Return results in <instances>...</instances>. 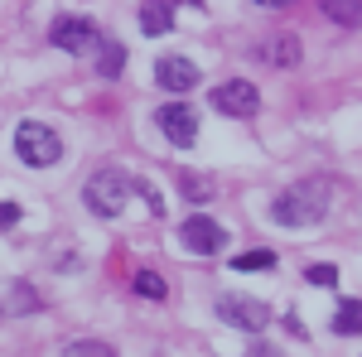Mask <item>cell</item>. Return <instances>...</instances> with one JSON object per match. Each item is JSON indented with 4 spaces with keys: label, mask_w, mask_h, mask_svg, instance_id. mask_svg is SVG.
<instances>
[{
    "label": "cell",
    "mask_w": 362,
    "mask_h": 357,
    "mask_svg": "<svg viewBox=\"0 0 362 357\" xmlns=\"http://www.w3.org/2000/svg\"><path fill=\"white\" fill-rule=\"evenodd\" d=\"M276 222L280 227H314L329 213V179H300L295 189H285L276 198Z\"/></svg>",
    "instance_id": "cell-1"
},
{
    "label": "cell",
    "mask_w": 362,
    "mask_h": 357,
    "mask_svg": "<svg viewBox=\"0 0 362 357\" xmlns=\"http://www.w3.org/2000/svg\"><path fill=\"white\" fill-rule=\"evenodd\" d=\"M126 198H131V179H126L121 169H97V174L83 184V203L97 213V218H121Z\"/></svg>",
    "instance_id": "cell-2"
},
{
    "label": "cell",
    "mask_w": 362,
    "mask_h": 357,
    "mask_svg": "<svg viewBox=\"0 0 362 357\" xmlns=\"http://www.w3.org/2000/svg\"><path fill=\"white\" fill-rule=\"evenodd\" d=\"M15 150H20V160L34 169H49L63 160V140H58L54 126H44V121H20V131H15Z\"/></svg>",
    "instance_id": "cell-3"
},
{
    "label": "cell",
    "mask_w": 362,
    "mask_h": 357,
    "mask_svg": "<svg viewBox=\"0 0 362 357\" xmlns=\"http://www.w3.org/2000/svg\"><path fill=\"white\" fill-rule=\"evenodd\" d=\"M218 319L232 324V329H242V333H261L271 324V309L261 300H251V295H223L218 300Z\"/></svg>",
    "instance_id": "cell-4"
},
{
    "label": "cell",
    "mask_w": 362,
    "mask_h": 357,
    "mask_svg": "<svg viewBox=\"0 0 362 357\" xmlns=\"http://www.w3.org/2000/svg\"><path fill=\"white\" fill-rule=\"evenodd\" d=\"M213 107L223 111V116H237V121H247V116H256V107H261V92L251 83H223V87H213Z\"/></svg>",
    "instance_id": "cell-5"
},
{
    "label": "cell",
    "mask_w": 362,
    "mask_h": 357,
    "mask_svg": "<svg viewBox=\"0 0 362 357\" xmlns=\"http://www.w3.org/2000/svg\"><path fill=\"white\" fill-rule=\"evenodd\" d=\"M49 39H54V49H68V54H87V49L97 44V25H92V20H83V15H63V20H54Z\"/></svg>",
    "instance_id": "cell-6"
},
{
    "label": "cell",
    "mask_w": 362,
    "mask_h": 357,
    "mask_svg": "<svg viewBox=\"0 0 362 357\" xmlns=\"http://www.w3.org/2000/svg\"><path fill=\"white\" fill-rule=\"evenodd\" d=\"M160 131H165V140H174V145H194L198 140V111L189 107V102H169V107H160Z\"/></svg>",
    "instance_id": "cell-7"
},
{
    "label": "cell",
    "mask_w": 362,
    "mask_h": 357,
    "mask_svg": "<svg viewBox=\"0 0 362 357\" xmlns=\"http://www.w3.org/2000/svg\"><path fill=\"white\" fill-rule=\"evenodd\" d=\"M184 247L194 251V256H218V251L227 247L223 222H213V218H189V222H184Z\"/></svg>",
    "instance_id": "cell-8"
},
{
    "label": "cell",
    "mask_w": 362,
    "mask_h": 357,
    "mask_svg": "<svg viewBox=\"0 0 362 357\" xmlns=\"http://www.w3.org/2000/svg\"><path fill=\"white\" fill-rule=\"evenodd\" d=\"M155 78H160L165 92H189V87H198V63L184 54H165L160 68H155Z\"/></svg>",
    "instance_id": "cell-9"
},
{
    "label": "cell",
    "mask_w": 362,
    "mask_h": 357,
    "mask_svg": "<svg viewBox=\"0 0 362 357\" xmlns=\"http://www.w3.org/2000/svg\"><path fill=\"white\" fill-rule=\"evenodd\" d=\"M334 333L338 338H353V333H362V300H343L334 309Z\"/></svg>",
    "instance_id": "cell-10"
},
{
    "label": "cell",
    "mask_w": 362,
    "mask_h": 357,
    "mask_svg": "<svg viewBox=\"0 0 362 357\" xmlns=\"http://www.w3.org/2000/svg\"><path fill=\"white\" fill-rule=\"evenodd\" d=\"M140 29L145 34H169L174 29V5H140Z\"/></svg>",
    "instance_id": "cell-11"
},
{
    "label": "cell",
    "mask_w": 362,
    "mask_h": 357,
    "mask_svg": "<svg viewBox=\"0 0 362 357\" xmlns=\"http://www.w3.org/2000/svg\"><path fill=\"white\" fill-rule=\"evenodd\" d=\"M232 271H276V251L251 247V251H242V256H232Z\"/></svg>",
    "instance_id": "cell-12"
},
{
    "label": "cell",
    "mask_w": 362,
    "mask_h": 357,
    "mask_svg": "<svg viewBox=\"0 0 362 357\" xmlns=\"http://www.w3.org/2000/svg\"><path fill=\"white\" fill-rule=\"evenodd\" d=\"M5 314H20V309H39V295H34V285H25V280H10L5 285Z\"/></svg>",
    "instance_id": "cell-13"
},
{
    "label": "cell",
    "mask_w": 362,
    "mask_h": 357,
    "mask_svg": "<svg viewBox=\"0 0 362 357\" xmlns=\"http://www.w3.org/2000/svg\"><path fill=\"white\" fill-rule=\"evenodd\" d=\"M261 54L271 58V63H280V68H290V63H300V44H295V39L285 34V39H271V44L261 49Z\"/></svg>",
    "instance_id": "cell-14"
},
{
    "label": "cell",
    "mask_w": 362,
    "mask_h": 357,
    "mask_svg": "<svg viewBox=\"0 0 362 357\" xmlns=\"http://www.w3.org/2000/svg\"><path fill=\"white\" fill-rule=\"evenodd\" d=\"M324 15L329 20H343V25H362V5H353V0H329Z\"/></svg>",
    "instance_id": "cell-15"
},
{
    "label": "cell",
    "mask_w": 362,
    "mask_h": 357,
    "mask_svg": "<svg viewBox=\"0 0 362 357\" xmlns=\"http://www.w3.org/2000/svg\"><path fill=\"white\" fill-rule=\"evenodd\" d=\"M102 63H97V68H102V78H116V73H121V63H126V49H121V44H102Z\"/></svg>",
    "instance_id": "cell-16"
},
{
    "label": "cell",
    "mask_w": 362,
    "mask_h": 357,
    "mask_svg": "<svg viewBox=\"0 0 362 357\" xmlns=\"http://www.w3.org/2000/svg\"><path fill=\"white\" fill-rule=\"evenodd\" d=\"M136 295H145V300H165V275L140 271L136 275Z\"/></svg>",
    "instance_id": "cell-17"
},
{
    "label": "cell",
    "mask_w": 362,
    "mask_h": 357,
    "mask_svg": "<svg viewBox=\"0 0 362 357\" xmlns=\"http://www.w3.org/2000/svg\"><path fill=\"white\" fill-rule=\"evenodd\" d=\"M63 357H116V348H107V343H92V338H87V343H73Z\"/></svg>",
    "instance_id": "cell-18"
},
{
    "label": "cell",
    "mask_w": 362,
    "mask_h": 357,
    "mask_svg": "<svg viewBox=\"0 0 362 357\" xmlns=\"http://www.w3.org/2000/svg\"><path fill=\"white\" fill-rule=\"evenodd\" d=\"M309 285H338L334 266H309Z\"/></svg>",
    "instance_id": "cell-19"
},
{
    "label": "cell",
    "mask_w": 362,
    "mask_h": 357,
    "mask_svg": "<svg viewBox=\"0 0 362 357\" xmlns=\"http://www.w3.org/2000/svg\"><path fill=\"white\" fill-rule=\"evenodd\" d=\"M184 193H194V198H208L213 184H203V174H184Z\"/></svg>",
    "instance_id": "cell-20"
},
{
    "label": "cell",
    "mask_w": 362,
    "mask_h": 357,
    "mask_svg": "<svg viewBox=\"0 0 362 357\" xmlns=\"http://www.w3.org/2000/svg\"><path fill=\"white\" fill-rule=\"evenodd\" d=\"M0 222L15 227V222H20V203H5V208H0Z\"/></svg>",
    "instance_id": "cell-21"
},
{
    "label": "cell",
    "mask_w": 362,
    "mask_h": 357,
    "mask_svg": "<svg viewBox=\"0 0 362 357\" xmlns=\"http://www.w3.org/2000/svg\"><path fill=\"white\" fill-rule=\"evenodd\" d=\"M251 357H271V353H251Z\"/></svg>",
    "instance_id": "cell-22"
}]
</instances>
